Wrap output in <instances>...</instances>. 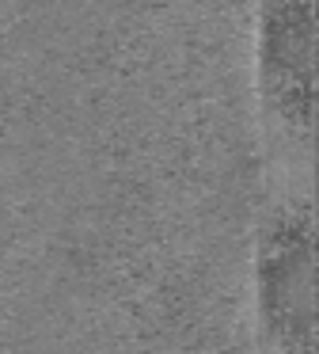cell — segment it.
Here are the masks:
<instances>
[{
    "label": "cell",
    "instance_id": "6da1fadb",
    "mask_svg": "<svg viewBox=\"0 0 319 354\" xmlns=\"http://www.w3.org/2000/svg\"><path fill=\"white\" fill-rule=\"evenodd\" d=\"M262 313L273 324V335L285 343L308 346L311 331V252L308 229H285L262 259Z\"/></svg>",
    "mask_w": 319,
    "mask_h": 354
},
{
    "label": "cell",
    "instance_id": "7a4b0ae2",
    "mask_svg": "<svg viewBox=\"0 0 319 354\" xmlns=\"http://www.w3.org/2000/svg\"><path fill=\"white\" fill-rule=\"evenodd\" d=\"M308 4L304 0H285V8L273 12L270 19V46H266V69L281 73L278 88L281 95H296L308 103Z\"/></svg>",
    "mask_w": 319,
    "mask_h": 354
}]
</instances>
